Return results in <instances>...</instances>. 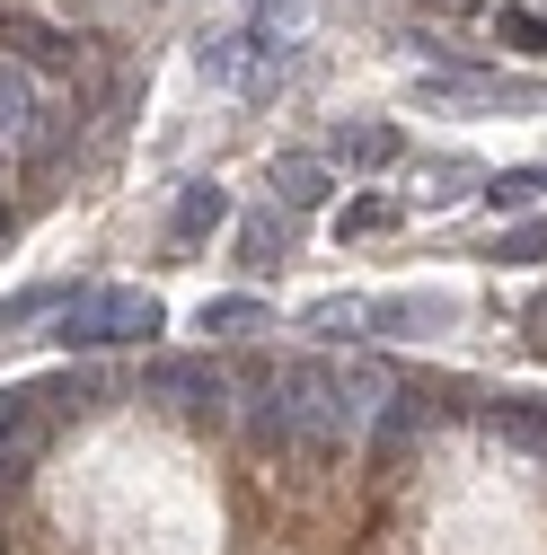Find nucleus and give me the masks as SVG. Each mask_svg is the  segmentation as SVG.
Here are the masks:
<instances>
[{"instance_id":"obj_9","label":"nucleus","mask_w":547,"mask_h":555,"mask_svg":"<svg viewBox=\"0 0 547 555\" xmlns=\"http://www.w3.org/2000/svg\"><path fill=\"white\" fill-rule=\"evenodd\" d=\"M335 185H327V159L292 151V159H274V212H318Z\"/></svg>"},{"instance_id":"obj_6","label":"nucleus","mask_w":547,"mask_h":555,"mask_svg":"<svg viewBox=\"0 0 547 555\" xmlns=\"http://www.w3.org/2000/svg\"><path fill=\"white\" fill-rule=\"evenodd\" d=\"M44 450V414H36V388H0V476H27Z\"/></svg>"},{"instance_id":"obj_21","label":"nucleus","mask_w":547,"mask_h":555,"mask_svg":"<svg viewBox=\"0 0 547 555\" xmlns=\"http://www.w3.org/2000/svg\"><path fill=\"white\" fill-rule=\"evenodd\" d=\"M504 36H521L530 53H547V27H538V18H521V10H504Z\"/></svg>"},{"instance_id":"obj_8","label":"nucleus","mask_w":547,"mask_h":555,"mask_svg":"<svg viewBox=\"0 0 547 555\" xmlns=\"http://www.w3.org/2000/svg\"><path fill=\"white\" fill-rule=\"evenodd\" d=\"M371 326L380 335H433V326H450V292H389V300H371Z\"/></svg>"},{"instance_id":"obj_7","label":"nucleus","mask_w":547,"mask_h":555,"mask_svg":"<svg viewBox=\"0 0 547 555\" xmlns=\"http://www.w3.org/2000/svg\"><path fill=\"white\" fill-rule=\"evenodd\" d=\"M397 151H406V142H397V124H335V132H327V159H335V168H362V177L389 168Z\"/></svg>"},{"instance_id":"obj_16","label":"nucleus","mask_w":547,"mask_h":555,"mask_svg":"<svg viewBox=\"0 0 547 555\" xmlns=\"http://www.w3.org/2000/svg\"><path fill=\"white\" fill-rule=\"evenodd\" d=\"M301 326H318V335H354V326H371V300H354V292H335V300H318Z\"/></svg>"},{"instance_id":"obj_2","label":"nucleus","mask_w":547,"mask_h":555,"mask_svg":"<svg viewBox=\"0 0 547 555\" xmlns=\"http://www.w3.org/2000/svg\"><path fill=\"white\" fill-rule=\"evenodd\" d=\"M72 353H98V344H151L160 335V300L142 283H80L62 300V326H53Z\"/></svg>"},{"instance_id":"obj_10","label":"nucleus","mask_w":547,"mask_h":555,"mask_svg":"<svg viewBox=\"0 0 547 555\" xmlns=\"http://www.w3.org/2000/svg\"><path fill=\"white\" fill-rule=\"evenodd\" d=\"M36 142V80L27 62H0V151H27Z\"/></svg>"},{"instance_id":"obj_19","label":"nucleus","mask_w":547,"mask_h":555,"mask_svg":"<svg viewBox=\"0 0 547 555\" xmlns=\"http://www.w3.org/2000/svg\"><path fill=\"white\" fill-rule=\"evenodd\" d=\"M495 424H504L512 441H530V450H547V414H521V405H504V414H495Z\"/></svg>"},{"instance_id":"obj_5","label":"nucleus","mask_w":547,"mask_h":555,"mask_svg":"<svg viewBox=\"0 0 547 555\" xmlns=\"http://www.w3.org/2000/svg\"><path fill=\"white\" fill-rule=\"evenodd\" d=\"M142 388L151 397H168V405H186V414H230V379L213 371V353H168V362H151L142 371Z\"/></svg>"},{"instance_id":"obj_23","label":"nucleus","mask_w":547,"mask_h":555,"mask_svg":"<svg viewBox=\"0 0 547 555\" xmlns=\"http://www.w3.org/2000/svg\"><path fill=\"white\" fill-rule=\"evenodd\" d=\"M433 10H476V0H433Z\"/></svg>"},{"instance_id":"obj_20","label":"nucleus","mask_w":547,"mask_h":555,"mask_svg":"<svg viewBox=\"0 0 547 555\" xmlns=\"http://www.w3.org/2000/svg\"><path fill=\"white\" fill-rule=\"evenodd\" d=\"M247 10H256L274 36H283V27H301V18H309V0H247Z\"/></svg>"},{"instance_id":"obj_14","label":"nucleus","mask_w":547,"mask_h":555,"mask_svg":"<svg viewBox=\"0 0 547 555\" xmlns=\"http://www.w3.org/2000/svg\"><path fill=\"white\" fill-rule=\"evenodd\" d=\"M397 212H406V203H389V194H362V203H345V212H335V238H371V230H397Z\"/></svg>"},{"instance_id":"obj_3","label":"nucleus","mask_w":547,"mask_h":555,"mask_svg":"<svg viewBox=\"0 0 547 555\" xmlns=\"http://www.w3.org/2000/svg\"><path fill=\"white\" fill-rule=\"evenodd\" d=\"M194 62H203V80L256 98V89H274V72H292V44L274 36V27H230V36H203Z\"/></svg>"},{"instance_id":"obj_17","label":"nucleus","mask_w":547,"mask_h":555,"mask_svg":"<svg viewBox=\"0 0 547 555\" xmlns=\"http://www.w3.org/2000/svg\"><path fill=\"white\" fill-rule=\"evenodd\" d=\"M0 36H18L27 62H72V36H53V27H36V18H0Z\"/></svg>"},{"instance_id":"obj_18","label":"nucleus","mask_w":547,"mask_h":555,"mask_svg":"<svg viewBox=\"0 0 547 555\" xmlns=\"http://www.w3.org/2000/svg\"><path fill=\"white\" fill-rule=\"evenodd\" d=\"M495 256H504V264H538V256H547V221H521V230H504V238H495Z\"/></svg>"},{"instance_id":"obj_11","label":"nucleus","mask_w":547,"mask_h":555,"mask_svg":"<svg viewBox=\"0 0 547 555\" xmlns=\"http://www.w3.org/2000/svg\"><path fill=\"white\" fill-rule=\"evenodd\" d=\"M221 221H230V194H221L213 177H194V185L177 194V221H168V238H177V247H194V238H213Z\"/></svg>"},{"instance_id":"obj_15","label":"nucleus","mask_w":547,"mask_h":555,"mask_svg":"<svg viewBox=\"0 0 547 555\" xmlns=\"http://www.w3.org/2000/svg\"><path fill=\"white\" fill-rule=\"evenodd\" d=\"M547 194V168H504V177H486V203L495 212H521V203H538Z\"/></svg>"},{"instance_id":"obj_13","label":"nucleus","mask_w":547,"mask_h":555,"mask_svg":"<svg viewBox=\"0 0 547 555\" xmlns=\"http://www.w3.org/2000/svg\"><path fill=\"white\" fill-rule=\"evenodd\" d=\"M194 326H203V335H256V326H274V309L247 300V292H221V300H203Z\"/></svg>"},{"instance_id":"obj_4","label":"nucleus","mask_w":547,"mask_h":555,"mask_svg":"<svg viewBox=\"0 0 547 555\" xmlns=\"http://www.w3.org/2000/svg\"><path fill=\"white\" fill-rule=\"evenodd\" d=\"M424 106H504V115H547V80H512V72H424Z\"/></svg>"},{"instance_id":"obj_12","label":"nucleus","mask_w":547,"mask_h":555,"mask_svg":"<svg viewBox=\"0 0 547 555\" xmlns=\"http://www.w3.org/2000/svg\"><path fill=\"white\" fill-rule=\"evenodd\" d=\"M283 256H292V212H247L239 221V264L247 273H274Z\"/></svg>"},{"instance_id":"obj_1","label":"nucleus","mask_w":547,"mask_h":555,"mask_svg":"<svg viewBox=\"0 0 547 555\" xmlns=\"http://www.w3.org/2000/svg\"><path fill=\"white\" fill-rule=\"evenodd\" d=\"M389 405V371L380 362H283L265 379V405H256V433L274 450H335L380 424Z\"/></svg>"},{"instance_id":"obj_22","label":"nucleus","mask_w":547,"mask_h":555,"mask_svg":"<svg viewBox=\"0 0 547 555\" xmlns=\"http://www.w3.org/2000/svg\"><path fill=\"white\" fill-rule=\"evenodd\" d=\"M521 318H530V353H547V292H538V300H530Z\"/></svg>"}]
</instances>
